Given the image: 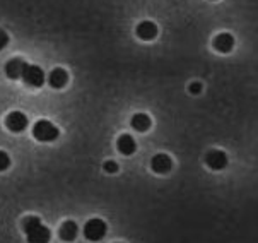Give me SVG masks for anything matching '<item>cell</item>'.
I'll list each match as a JSON object with an SVG mask.
<instances>
[{"mask_svg":"<svg viewBox=\"0 0 258 243\" xmlns=\"http://www.w3.org/2000/svg\"><path fill=\"white\" fill-rule=\"evenodd\" d=\"M24 67H26V64H24V60H21V59H11L6 64V76L9 79H19V77H23V72H24Z\"/></svg>","mask_w":258,"mask_h":243,"instance_id":"cell-13","label":"cell"},{"mask_svg":"<svg viewBox=\"0 0 258 243\" xmlns=\"http://www.w3.org/2000/svg\"><path fill=\"white\" fill-rule=\"evenodd\" d=\"M205 163H207V166L211 168V170L221 171L227 166L229 158H227V154L224 151H221V149H211V151L207 153V156H205Z\"/></svg>","mask_w":258,"mask_h":243,"instance_id":"cell-5","label":"cell"},{"mask_svg":"<svg viewBox=\"0 0 258 243\" xmlns=\"http://www.w3.org/2000/svg\"><path fill=\"white\" fill-rule=\"evenodd\" d=\"M11 166V156L6 151H0V171H6Z\"/></svg>","mask_w":258,"mask_h":243,"instance_id":"cell-15","label":"cell"},{"mask_svg":"<svg viewBox=\"0 0 258 243\" xmlns=\"http://www.w3.org/2000/svg\"><path fill=\"white\" fill-rule=\"evenodd\" d=\"M116 149L120 151L123 156H132V154L137 151V142H135V139L132 135L128 134H123L118 137L116 140Z\"/></svg>","mask_w":258,"mask_h":243,"instance_id":"cell-10","label":"cell"},{"mask_svg":"<svg viewBox=\"0 0 258 243\" xmlns=\"http://www.w3.org/2000/svg\"><path fill=\"white\" fill-rule=\"evenodd\" d=\"M130 123H132L134 130L137 132H147L149 129H151V117H149L147 113H135L132 117V120H130Z\"/></svg>","mask_w":258,"mask_h":243,"instance_id":"cell-14","label":"cell"},{"mask_svg":"<svg viewBox=\"0 0 258 243\" xmlns=\"http://www.w3.org/2000/svg\"><path fill=\"white\" fill-rule=\"evenodd\" d=\"M151 168H152V171H156V173L166 175V173H169V171H171L173 160L168 156V154L159 153V154H156V156L151 160Z\"/></svg>","mask_w":258,"mask_h":243,"instance_id":"cell-8","label":"cell"},{"mask_svg":"<svg viewBox=\"0 0 258 243\" xmlns=\"http://www.w3.org/2000/svg\"><path fill=\"white\" fill-rule=\"evenodd\" d=\"M212 46L219 54H229L234 48V36L231 33H219L212 39Z\"/></svg>","mask_w":258,"mask_h":243,"instance_id":"cell-7","label":"cell"},{"mask_svg":"<svg viewBox=\"0 0 258 243\" xmlns=\"http://www.w3.org/2000/svg\"><path fill=\"white\" fill-rule=\"evenodd\" d=\"M31 132L34 139L39 140V142H51V140H55L60 135V130L50 120H38L33 125Z\"/></svg>","mask_w":258,"mask_h":243,"instance_id":"cell-2","label":"cell"},{"mask_svg":"<svg viewBox=\"0 0 258 243\" xmlns=\"http://www.w3.org/2000/svg\"><path fill=\"white\" fill-rule=\"evenodd\" d=\"M4 122H6L7 129L11 132H14V134L26 130V127H28V117H26L23 112H11Z\"/></svg>","mask_w":258,"mask_h":243,"instance_id":"cell-6","label":"cell"},{"mask_svg":"<svg viewBox=\"0 0 258 243\" xmlns=\"http://www.w3.org/2000/svg\"><path fill=\"white\" fill-rule=\"evenodd\" d=\"M202 89H204V84L199 82V81H194V82L190 84V86H188V91H190L191 94H200Z\"/></svg>","mask_w":258,"mask_h":243,"instance_id":"cell-16","label":"cell"},{"mask_svg":"<svg viewBox=\"0 0 258 243\" xmlns=\"http://www.w3.org/2000/svg\"><path fill=\"white\" fill-rule=\"evenodd\" d=\"M58 235L60 238H62L63 241L71 243L77 238L79 235V226L76 221H65V223H62V226H60L58 229Z\"/></svg>","mask_w":258,"mask_h":243,"instance_id":"cell-12","label":"cell"},{"mask_svg":"<svg viewBox=\"0 0 258 243\" xmlns=\"http://www.w3.org/2000/svg\"><path fill=\"white\" fill-rule=\"evenodd\" d=\"M69 82V74L65 69H53L48 76V84H50L53 89H62V87L67 86Z\"/></svg>","mask_w":258,"mask_h":243,"instance_id":"cell-11","label":"cell"},{"mask_svg":"<svg viewBox=\"0 0 258 243\" xmlns=\"http://www.w3.org/2000/svg\"><path fill=\"white\" fill-rule=\"evenodd\" d=\"M21 79H23V81L31 87H41L43 82H45V72H43V69L38 67V65L26 64L23 77Z\"/></svg>","mask_w":258,"mask_h":243,"instance_id":"cell-4","label":"cell"},{"mask_svg":"<svg viewBox=\"0 0 258 243\" xmlns=\"http://www.w3.org/2000/svg\"><path fill=\"white\" fill-rule=\"evenodd\" d=\"M23 229L28 238V243H50L51 233L38 216H28L23 221Z\"/></svg>","mask_w":258,"mask_h":243,"instance_id":"cell-1","label":"cell"},{"mask_svg":"<svg viewBox=\"0 0 258 243\" xmlns=\"http://www.w3.org/2000/svg\"><path fill=\"white\" fill-rule=\"evenodd\" d=\"M135 33H137V36L144 39V41H151V39H154L157 36L159 29H157V24L152 23V21H142V23H139Z\"/></svg>","mask_w":258,"mask_h":243,"instance_id":"cell-9","label":"cell"},{"mask_svg":"<svg viewBox=\"0 0 258 243\" xmlns=\"http://www.w3.org/2000/svg\"><path fill=\"white\" fill-rule=\"evenodd\" d=\"M108 233V224L103 219L93 218L86 223L84 226V236L89 241H101Z\"/></svg>","mask_w":258,"mask_h":243,"instance_id":"cell-3","label":"cell"},{"mask_svg":"<svg viewBox=\"0 0 258 243\" xmlns=\"http://www.w3.org/2000/svg\"><path fill=\"white\" fill-rule=\"evenodd\" d=\"M9 45V34L4 29H0V50H4Z\"/></svg>","mask_w":258,"mask_h":243,"instance_id":"cell-18","label":"cell"},{"mask_svg":"<svg viewBox=\"0 0 258 243\" xmlns=\"http://www.w3.org/2000/svg\"><path fill=\"white\" fill-rule=\"evenodd\" d=\"M103 168H104V171H106V173H116V171H118V165L115 161H104Z\"/></svg>","mask_w":258,"mask_h":243,"instance_id":"cell-17","label":"cell"}]
</instances>
